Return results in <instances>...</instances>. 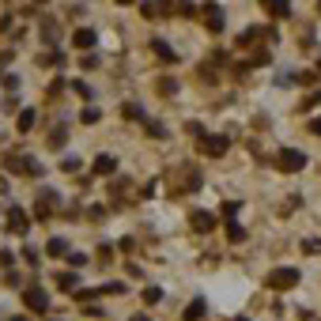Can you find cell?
I'll list each match as a JSON object with an SVG mask.
<instances>
[{
    "label": "cell",
    "instance_id": "1",
    "mask_svg": "<svg viewBox=\"0 0 321 321\" xmlns=\"http://www.w3.org/2000/svg\"><path fill=\"white\" fill-rule=\"evenodd\" d=\"M280 166H283L287 174H291V170H302V166H306V155H302V151H291V147H287V151H280Z\"/></svg>",
    "mask_w": 321,
    "mask_h": 321
},
{
    "label": "cell",
    "instance_id": "2",
    "mask_svg": "<svg viewBox=\"0 0 321 321\" xmlns=\"http://www.w3.org/2000/svg\"><path fill=\"white\" fill-rule=\"evenodd\" d=\"M291 283H299V272H295V268H280V272L268 276V287H291Z\"/></svg>",
    "mask_w": 321,
    "mask_h": 321
},
{
    "label": "cell",
    "instance_id": "3",
    "mask_svg": "<svg viewBox=\"0 0 321 321\" xmlns=\"http://www.w3.org/2000/svg\"><path fill=\"white\" fill-rule=\"evenodd\" d=\"M23 299H27V306H30V310H45V306H49V299H45V295L38 291V287H30V291L23 295Z\"/></svg>",
    "mask_w": 321,
    "mask_h": 321
},
{
    "label": "cell",
    "instance_id": "4",
    "mask_svg": "<svg viewBox=\"0 0 321 321\" xmlns=\"http://www.w3.org/2000/svg\"><path fill=\"white\" fill-rule=\"evenodd\" d=\"M8 223H12V231H15V234H23V227H27V216H23V208H12Z\"/></svg>",
    "mask_w": 321,
    "mask_h": 321
},
{
    "label": "cell",
    "instance_id": "5",
    "mask_svg": "<svg viewBox=\"0 0 321 321\" xmlns=\"http://www.w3.org/2000/svg\"><path fill=\"white\" fill-rule=\"evenodd\" d=\"M193 227H197V231H212V227H216V219L208 216V212H197V216H193Z\"/></svg>",
    "mask_w": 321,
    "mask_h": 321
},
{
    "label": "cell",
    "instance_id": "6",
    "mask_svg": "<svg viewBox=\"0 0 321 321\" xmlns=\"http://www.w3.org/2000/svg\"><path fill=\"white\" fill-rule=\"evenodd\" d=\"M204 151L208 155H223V151H227V140H223V136H212V144H204Z\"/></svg>",
    "mask_w": 321,
    "mask_h": 321
},
{
    "label": "cell",
    "instance_id": "7",
    "mask_svg": "<svg viewBox=\"0 0 321 321\" xmlns=\"http://www.w3.org/2000/svg\"><path fill=\"white\" fill-rule=\"evenodd\" d=\"M76 45H80V49L95 45V34H91V30H80V34H76Z\"/></svg>",
    "mask_w": 321,
    "mask_h": 321
},
{
    "label": "cell",
    "instance_id": "8",
    "mask_svg": "<svg viewBox=\"0 0 321 321\" xmlns=\"http://www.w3.org/2000/svg\"><path fill=\"white\" fill-rule=\"evenodd\" d=\"M201 314H204V302L197 299V302H193V306L185 310V321H197V318H201Z\"/></svg>",
    "mask_w": 321,
    "mask_h": 321
},
{
    "label": "cell",
    "instance_id": "9",
    "mask_svg": "<svg viewBox=\"0 0 321 321\" xmlns=\"http://www.w3.org/2000/svg\"><path fill=\"white\" fill-rule=\"evenodd\" d=\"M95 170H99V174H110V170H114V159H110V155H102V159L95 162Z\"/></svg>",
    "mask_w": 321,
    "mask_h": 321
},
{
    "label": "cell",
    "instance_id": "10",
    "mask_svg": "<svg viewBox=\"0 0 321 321\" xmlns=\"http://www.w3.org/2000/svg\"><path fill=\"white\" fill-rule=\"evenodd\" d=\"M208 23H212V30L223 27V19H219V8H208Z\"/></svg>",
    "mask_w": 321,
    "mask_h": 321
},
{
    "label": "cell",
    "instance_id": "11",
    "mask_svg": "<svg viewBox=\"0 0 321 321\" xmlns=\"http://www.w3.org/2000/svg\"><path fill=\"white\" fill-rule=\"evenodd\" d=\"M30 125H34V114H30V110H27V114L19 117V129H30Z\"/></svg>",
    "mask_w": 321,
    "mask_h": 321
},
{
    "label": "cell",
    "instance_id": "12",
    "mask_svg": "<svg viewBox=\"0 0 321 321\" xmlns=\"http://www.w3.org/2000/svg\"><path fill=\"white\" fill-rule=\"evenodd\" d=\"M49 253H53V257H57V253H64V242H60V238H53V242H49Z\"/></svg>",
    "mask_w": 321,
    "mask_h": 321
},
{
    "label": "cell",
    "instance_id": "13",
    "mask_svg": "<svg viewBox=\"0 0 321 321\" xmlns=\"http://www.w3.org/2000/svg\"><path fill=\"white\" fill-rule=\"evenodd\" d=\"M310 132H318V136H321V117H318V121H310Z\"/></svg>",
    "mask_w": 321,
    "mask_h": 321
}]
</instances>
